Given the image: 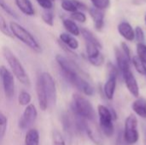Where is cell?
<instances>
[{"label": "cell", "instance_id": "6da1fadb", "mask_svg": "<svg viewBox=\"0 0 146 145\" xmlns=\"http://www.w3.org/2000/svg\"><path fill=\"white\" fill-rule=\"evenodd\" d=\"M3 57L8 62L12 73L22 85H30V79L22 63L19 58L14 54V52L7 46H3L2 50Z\"/></svg>", "mask_w": 146, "mask_h": 145}, {"label": "cell", "instance_id": "7a4b0ae2", "mask_svg": "<svg viewBox=\"0 0 146 145\" xmlns=\"http://www.w3.org/2000/svg\"><path fill=\"white\" fill-rule=\"evenodd\" d=\"M73 114L86 121H94L96 120V112L91 102L79 93H74L72 99Z\"/></svg>", "mask_w": 146, "mask_h": 145}, {"label": "cell", "instance_id": "3957f363", "mask_svg": "<svg viewBox=\"0 0 146 145\" xmlns=\"http://www.w3.org/2000/svg\"><path fill=\"white\" fill-rule=\"evenodd\" d=\"M9 29L14 37L18 38L21 42H22L31 50L37 53L41 52L42 49L39 43L34 38V36L24 26L15 21H11L9 24Z\"/></svg>", "mask_w": 146, "mask_h": 145}, {"label": "cell", "instance_id": "277c9868", "mask_svg": "<svg viewBox=\"0 0 146 145\" xmlns=\"http://www.w3.org/2000/svg\"><path fill=\"white\" fill-rule=\"evenodd\" d=\"M98 114L99 117V127L101 132L108 138L114 134L113 121L116 119V114L114 110L109 109L104 105L98 106Z\"/></svg>", "mask_w": 146, "mask_h": 145}, {"label": "cell", "instance_id": "5b68a950", "mask_svg": "<svg viewBox=\"0 0 146 145\" xmlns=\"http://www.w3.org/2000/svg\"><path fill=\"white\" fill-rule=\"evenodd\" d=\"M123 137L127 144H134L139 141L138 119L133 114L130 115L125 121Z\"/></svg>", "mask_w": 146, "mask_h": 145}, {"label": "cell", "instance_id": "8992f818", "mask_svg": "<svg viewBox=\"0 0 146 145\" xmlns=\"http://www.w3.org/2000/svg\"><path fill=\"white\" fill-rule=\"evenodd\" d=\"M56 61L62 71V73L65 79L68 81L72 77L81 73V70L80 68L73 61L69 60L68 58L62 56V55H56Z\"/></svg>", "mask_w": 146, "mask_h": 145}, {"label": "cell", "instance_id": "52a82bcc", "mask_svg": "<svg viewBox=\"0 0 146 145\" xmlns=\"http://www.w3.org/2000/svg\"><path fill=\"white\" fill-rule=\"evenodd\" d=\"M0 79L2 81L5 97L11 99L15 95V79L14 74L5 66H0Z\"/></svg>", "mask_w": 146, "mask_h": 145}, {"label": "cell", "instance_id": "ba28073f", "mask_svg": "<svg viewBox=\"0 0 146 145\" xmlns=\"http://www.w3.org/2000/svg\"><path fill=\"white\" fill-rule=\"evenodd\" d=\"M40 77L47 95L48 98V104L50 107H53L56 105V82L51 76L50 73L47 72H44L40 73Z\"/></svg>", "mask_w": 146, "mask_h": 145}, {"label": "cell", "instance_id": "9c48e42d", "mask_svg": "<svg viewBox=\"0 0 146 145\" xmlns=\"http://www.w3.org/2000/svg\"><path fill=\"white\" fill-rule=\"evenodd\" d=\"M38 116V111L33 104L27 105L20 121H19V127L22 130H27L33 126Z\"/></svg>", "mask_w": 146, "mask_h": 145}, {"label": "cell", "instance_id": "30bf717a", "mask_svg": "<svg viewBox=\"0 0 146 145\" xmlns=\"http://www.w3.org/2000/svg\"><path fill=\"white\" fill-rule=\"evenodd\" d=\"M122 77L125 81V85L128 90V91L134 97H139V87L138 81L136 78L134 77L133 72L131 70L124 73L122 74Z\"/></svg>", "mask_w": 146, "mask_h": 145}, {"label": "cell", "instance_id": "8fae6325", "mask_svg": "<svg viewBox=\"0 0 146 145\" xmlns=\"http://www.w3.org/2000/svg\"><path fill=\"white\" fill-rule=\"evenodd\" d=\"M36 93H37L38 102V105H39L40 109L43 111H45L49 108V104H48L47 95H46V92H45L40 74L38 76L37 81H36Z\"/></svg>", "mask_w": 146, "mask_h": 145}, {"label": "cell", "instance_id": "7c38bea8", "mask_svg": "<svg viewBox=\"0 0 146 145\" xmlns=\"http://www.w3.org/2000/svg\"><path fill=\"white\" fill-rule=\"evenodd\" d=\"M115 59H116V62H117V68H118L119 71L121 73V74L131 70V68H130L131 60L124 54L122 50L115 47Z\"/></svg>", "mask_w": 146, "mask_h": 145}, {"label": "cell", "instance_id": "4fadbf2b", "mask_svg": "<svg viewBox=\"0 0 146 145\" xmlns=\"http://www.w3.org/2000/svg\"><path fill=\"white\" fill-rule=\"evenodd\" d=\"M92 121H86V126H85V132H86L87 136L90 138V139L97 145H103V139L100 134V132L95 126L93 124L92 125Z\"/></svg>", "mask_w": 146, "mask_h": 145}, {"label": "cell", "instance_id": "5bb4252c", "mask_svg": "<svg viewBox=\"0 0 146 145\" xmlns=\"http://www.w3.org/2000/svg\"><path fill=\"white\" fill-rule=\"evenodd\" d=\"M89 14L93 21L94 26L98 31H101L104 26V12L95 7L88 9Z\"/></svg>", "mask_w": 146, "mask_h": 145}, {"label": "cell", "instance_id": "9a60e30c", "mask_svg": "<svg viewBox=\"0 0 146 145\" xmlns=\"http://www.w3.org/2000/svg\"><path fill=\"white\" fill-rule=\"evenodd\" d=\"M117 30H118V32L120 33V35L122 38H124L126 40L132 42L135 39L134 29L133 28L131 24L128 23L127 21L121 22L117 26Z\"/></svg>", "mask_w": 146, "mask_h": 145}, {"label": "cell", "instance_id": "2e32d148", "mask_svg": "<svg viewBox=\"0 0 146 145\" xmlns=\"http://www.w3.org/2000/svg\"><path fill=\"white\" fill-rule=\"evenodd\" d=\"M116 82L117 77L115 76H109L106 83L104 85V93L108 100H112L115 96V89H116Z\"/></svg>", "mask_w": 146, "mask_h": 145}, {"label": "cell", "instance_id": "e0dca14e", "mask_svg": "<svg viewBox=\"0 0 146 145\" xmlns=\"http://www.w3.org/2000/svg\"><path fill=\"white\" fill-rule=\"evenodd\" d=\"M60 41L65 44L67 47L71 49L72 50H75L79 48V41L75 38V37L68 32H62L59 36Z\"/></svg>", "mask_w": 146, "mask_h": 145}, {"label": "cell", "instance_id": "ac0fdd59", "mask_svg": "<svg viewBox=\"0 0 146 145\" xmlns=\"http://www.w3.org/2000/svg\"><path fill=\"white\" fill-rule=\"evenodd\" d=\"M132 109L136 115L142 118H146V99L145 97H139L133 103Z\"/></svg>", "mask_w": 146, "mask_h": 145}, {"label": "cell", "instance_id": "d6986e66", "mask_svg": "<svg viewBox=\"0 0 146 145\" xmlns=\"http://www.w3.org/2000/svg\"><path fill=\"white\" fill-rule=\"evenodd\" d=\"M15 3L18 9L26 15L33 16L35 15L33 5L30 0H15Z\"/></svg>", "mask_w": 146, "mask_h": 145}, {"label": "cell", "instance_id": "ffe728a7", "mask_svg": "<svg viewBox=\"0 0 146 145\" xmlns=\"http://www.w3.org/2000/svg\"><path fill=\"white\" fill-rule=\"evenodd\" d=\"M24 145H39V133L37 129H28L25 136Z\"/></svg>", "mask_w": 146, "mask_h": 145}, {"label": "cell", "instance_id": "44dd1931", "mask_svg": "<svg viewBox=\"0 0 146 145\" xmlns=\"http://www.w3.org/2000/svg\"><path fill=\"white\" fill-rule=\"evenodd\" d=\"M62 25H63L64 28L68 31V33H70L74 36H79L80 34V29L74 20L68 19V18L63 19Z\"/></svg>", "mask_w": 146, "mask_h": 145}, {"label": "cell", "instance_id": "7402d4cb", "mask_svg": "<svg viewBox=\"0 0 146 145\" xmlns=\"http://www.w3.org/2000/svg\"><path fill=\"white\" fill-rule=\"evenodd\" d=\"M80 33L82 34L84 39L86 42L87 43H91V44H93L95 45H97L98 48L102 49V44L101 42L99 41V39L94 35V33L92 32H91L90 30L86 29V28H81L80 29Z\"/></svg>", "mask_w": 146, "mask_h": 145}, {"label": "cell", "instance_id": "603a6c76", "mask_svg": "<svg viewBox=\"0 0 146 145\" xmlns=\"http://www.w3.org/2000/svg\"><path fill=\"white\" fill-rule=\"evenodd\" d=\"M131 62L133 63L134 68L136 69V71L140 73V74H143V75H145L146 74V64H145L139 57L138 56H134L132 57L131 59Z\"/></svg>", "mask_w": 146, "mask_h": 145}, {"label": "cell", "instance_id": "cb8c5ba5", "mask_svg": "<svg viewBox=\"0 0 146 145\" xmlns=\"http://www.w3.org/2000/svg\"><path fill=\"white\" fill-rule=\"evenodd\" d=\"M86 50L87 59L96 57L101 53L100 48H98L97 45H95L93 44L87 43V42H86Z\"/></svg>", "mask_w": 146, "mask_h": 145}, {"label": "cell", "instance_id": "d4e9b609", "mask_svg": "<svg viewBox=\"0 0 146 145\" xmlns=\"http://www.w3.org/2000/svg\"><path fill=\"white\" fill-rule=\"evenodd\" d=\"M41 17L43 21L48 26H52L54 25V14L51 9H44L41 14Z\"/></svg>", "mask_w": 146, "mask_h": 145}, {"label": "cell", "instance_id": "484cf974", "mask_svg": "<svg viewBox=\"0 0 146 145\" xmlns=\"http://www.w3.org/2000/svg\"><path fill=\"white\" fill-rule=\"evenodd\" d=\"M7 126H8V120L7 117L0 112V144L2 140L3 139L6 130H7Z\"/></svg>", "mask_w": 146, "mask_h": 145}, {"label": "cell", "instance_id": "4316f807", "mask_svg": "<svg viewBox=\"0 0 146 145\" xmlns=\"http://www.w3.org/2000/svg\"><path fill=\"white\" fill-rule=\"evenodd\" d=\"M61 6H62V9H64L67 12H70V13H73V12L78 10L74 0H62Z\"/></svg>", "mask_w": 146, "mask_h": 145}, {"label": "cell", "instance_id": "83f0119b", "mask_svg": "<svg viewBox=\"0 0 146 145\" xmlns=\"http://www.w3.org/2000/svg\"><path fill=\"white\" fill-rule=\"evenodd\" d=\"M0 8L9 16L14 17L15 19H18V15L15 13V11L7 3V2L5 0H0Z\"/></svg>", "mask_w": 146, "mask_h": 145}, {"label": "cell", "instance_id": "f1b7e54d", "mask_svg": "<svg viewBox=\"0 0 146 145\" xmlns=\"http://www.w3.org/2000/svg\"><path fill=\"white\" fill-rule=\"evenodd\" d=\"M31 100H32V97H31V95L27 91H22L19 94L18 102H19V104L20 105H21V106H27V105H28L31 103Z\"/></svg>", "mask_w": 146, "mask_h": 145}, {"label": "cell", "instance_id": "f546056e", "mask_svg": "<svg viewBox=\"0 0 146 145\" xmlns=\"http://www.w3.org/2000/svg\"><path fill=\"white\" fill-rule=\"evenodd\" d=\"M137 56L145 64H146V45L144 43L137 44Z\"/></svg>", "mask_w": 146, "mask_h": 145}, {"label": "cell", "instance_id": "4dcf8cb0", "mask_svg": "<svg viewBox=\"0 0 146 145\" xmlns=\"http://www.w3.org/2000/svg\"><path fill=\"white\" fill-rule=\"evenodd\" d=\"M91 2L93 7L101 10L108 9L110 5V0H91Z\"/></svg>", "mask_w": 146, "mask_h": 145}, {"label": "cell", "instance_id": "1f68e13d", "mask_svg": "<svg viewBox=\"0 0 146 145\" xmlns=\"http://www.w3.org/2000/svg\"><path fill=\"white\" fill-rule=\"evenodd\" d=\"M70 17H71L72 20L79 21L80 23H84V22L86 21V15L80 10H77V11H74V12L71 13Z\"/></svg>", "mask_w": 146, "mask_h": 145}, {"label": "cell", "instance_id": "d6a6232c", "mask_svg": "<svg viewBox=\"0 0 146 145\" xmlns=\"http://www.w3.org/2000/svg\"><path fill=\"white\" fill-rule=\"evenodd\" d=\"M0 31L7 37H9V38H12L13 35L10 32V29L7 26V23L5 21V19L0 15Z\"/></svg>", "mask_w": 146, "mask_h": 145}, {"label": "cell", "instance_id": "836d02e7", "mask_svg": "<svg viewBox=\"0 0 146 145\" xmlns=\"http://www.w3.org/2000/svg\"><path fill=\"white\" fill-rule=\"evenodd\" d=\"M88 61L92 65H93L95 67H101L104 62V56L102 53H100L98 56L90 58V59H88Z\"/></svg>", "mask_w": 146, "mask_h": 145}, {"label": "cell", "instance_id": "e575fe53", "mask_svg": "<svg viewBox=\"0 0 146 145\" xmlns=\"http://www.w3.org/2000/svg\"><path fill=\"white\" fill-rule=\"evenodd\" d=\"M53 138V145H66V143L58 131H54L52 134Z\"/></svg>", "mask_w": 146, "mask_h": 145}, {"label": "cell", "instance_id": "d590c367", "mask_svg": "<svg viewBox=\"0 0 146 145\" xmlns=\"http://www.w3.org/2000/svg\"><path fill=\"white\" fill-rule=\"evenodd\" d=\"M134 34H135V39L138 41V43H144L145 42V32L140 26H136L134 29Z\"/></svg>", "mask_w": 146, "mask_h": 145}, {"label": "cell", "instance_id": "8d00e7d4", "mask_svg": "<svg viewBox=\"0 0 146 145\" xmlns=\"http://www.w3.org/2000/svg\"><path fill=\"white\" fill-rule=\"evenodd\" d=\"M107 71H108V74L109 76H115L118 78L119 75V69L117 67H115V65H113L111 62H108L107 63Z\"/></svg>", "mask_w": 146, "mask_h": 145}, {"label": "cell", "instance_id": "74e56055", "mask_svg": "<svg viewBox=\"0 0 146 145\" xmlns=\"http://www.w3.org/2000/svg\"><path fill=\"white\" fill-rule=\"evenodd\" d=\"M43 9H51L53 7L52 0H36Z\"/></svg>", "mask_w": 146, "mask_h": 145}, {"label": "cell", "instance_id": "f35d334b", "mask_svg": "<svg viewBox=\"0 0 146 145\" xmlns=\"http://www.w3.org/2000/svg\"><path fill=\"white\" fill-rule=\"evenodd\" d=\"M121 50H122V51L124 52V54L131 60L132 59V55H131V50L129 49V46L126 44V43H121Z\"/></svg>", "mask_w": 146, "mask_h": 145}, {"label": "cell", "instance_id": "ab89813d", "mask_svg": "<svg viewBox=\"0 0 146 145\" xmlns=\"http://www.w3.org/2000/svg\"><path fill=\"white\" fill-rule=\"evenodd\" d=\"M123 144H126V141L124 139V137H123V132H119V135H118V138H117V141H116V145H123Z\"/></svg>", "mask_w": 146, "mask_h": 145}, {"label": "cell", "instance_id": "60d3db41", "mask_svg": "<svg viewBox=\"0 0 146 145\" xmlns=\"http://www.w3.org/2000/svg\"><path fill=\"white\" fill-rule=\"evenodd\" d=\"M145 24H146V15H145Z\"/></svg>", "mask_w": 146, "mask_h": 145}]
</instances>
